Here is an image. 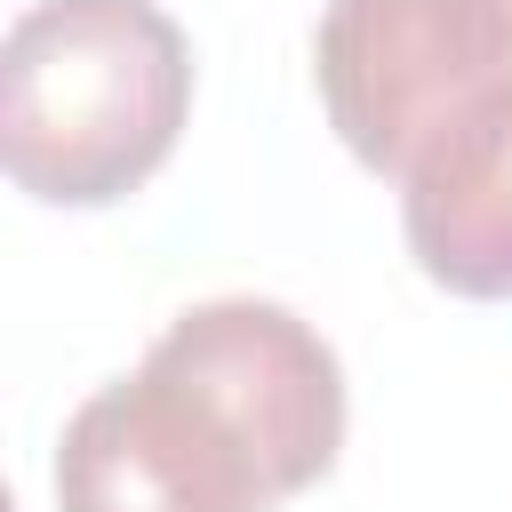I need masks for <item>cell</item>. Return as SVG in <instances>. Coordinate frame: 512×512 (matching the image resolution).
Here are the masks:
<instances>
[{"instance_id": "cell-4", "label": "cell", "mask_w": 512, "mask_h": 512, "mask_svg": "<svg viewBox=\"0 0 512 512\" xmlns=\"http://www.w3.org/2000/svg\"><path fill=\"white\" fill-rule=\"evenodd\" d=\"M400 232L432 288L512 296V88L448 120L400 176Z\"/></svg>"}, {"instance_id": "cell-2", "label": "cell", "mask_w": 512, "mask_h": 512, "mask_svg": "<svg viewBox=\"0 0 512 512\" xmlns=\"http://www.w3.org/2000/svg\"><path fill=\"white\" fill-rule=\"evenodd\" d=\"M192 48L152 0H32L0 40V160L48 208H112L176 152Z\"/></svg>"}, {"instance_id": "cell-1", "label": "cell", "mask_w": 512, "mask_h": 512, "mask_svg": "<svg viewBox=\"0 0 512 512\" xmlns=\"http://www.w3.org/2000/svg\"><path fill=\"white\" fill-rule=\"evenodd\" d=\"M344 448V368L264 296L176 312L56 440V512H272Z\"/></svg>"}, {"instance_id": "cell-3", "label": "cell", "mask_w": 512, "mask_h": 512, "mask_svg": "<svg viewBox=\"0 0 512 512\" xmlns=\"http://www.w3.org/2000/svg\"><path fill=\"white\" fill-rule=\"evenodd\" d=\"M312 80L344 152L400 184L448 120L512 88V0H328Z\"/></svg>"}]
</instances>
